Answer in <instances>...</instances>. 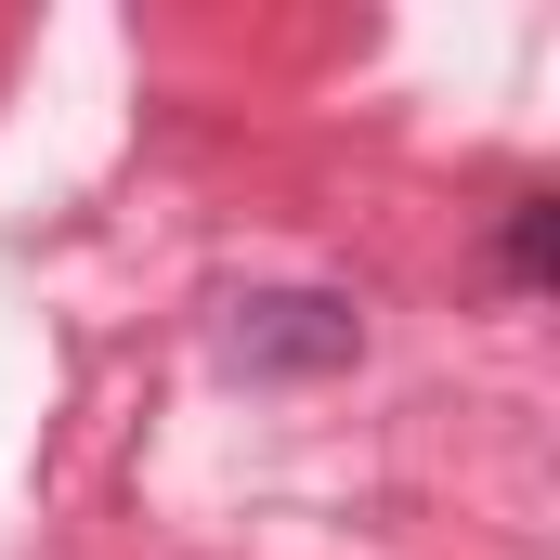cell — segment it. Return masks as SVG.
Segmentation results:
<instances>
[{"label":"cell","mask_w":560,"mask_h":560,"mask_svg":"<svg viewBox=\"0 0 560 560\" xmlns=\"http://www.w3.org/2000/svg\"><path fill=\"white\" fill-rule=\"evenodd\" d=\"M365 352V313L339 287H248L222 313V365L235 378H339Z\"/></svg>","instance_id":"6da1fadb"},{"label":"cell","mask_w":560,"mask_h":560,"mask_svg":"<svg viewBox=\"0 0 560 560\" xmlns=\"http://www.w3.org/2000/svg\"><path fill=\"white\" fill-rule=\"evenodd\" d=\"M495 261H509V287H548V196H535V183L509 196V222H495Z\"/></svg>","instance_id":"7a4b0ae2"}]
</instances>
